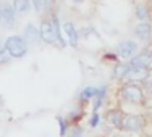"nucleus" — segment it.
<instances>
[{
	"mask_svg": "<svg viewBox=\"0 0 152 137\" xmlns=\"http://www.w3.org/2000/svg\"><path fill=\"white\" fill-rule=\"evenodd\" d=\"M117 97L120 100V103L129 107H142L146 105L147 99H149L144 86L136 84V82H123V84H120L117 91Z\"/></svg>",
	"mask_w": 152,
	"mask_h": 137,
	"instance_id": "nucleus-1",
	"label": "nucleus"
},
{
	"mask_svg": "<svg viewBox=\"0 0 152 137\" xmlns=\"http://www.w3.org/2000/svg\"><path fill=\"white\" fill-rule=\"evenodd\" d=\"M3 45H5L7 52L10 53V57L15 60L24 58L28 55V50H29V45L26 44V41L23 39L21 34H10L3 41Z\"/></svg>",
	"mask_w": 152,
	"mask_h": 137,
	"instance_id": "nucleus-2",
	"label": "nucleus"
},
{
	"mask_svg": "<svg viewBox=\"0 0 152 137\" xmlns=\"http://www.w3.org/2000/svg\"><path fill=\"white\" fill-rule=\"evenodd\" d=\"M146 126V116L139 113H126L123 118V124H121V132L126 134H136L141 132Z\"/></svg>",
	"mask_w": 152,
	"mask_h": 137,
	"instance_id": "nucleus-3",
	"label": "nucleus"
},
{
	"mask_svg": "<svg viewBox=\"0 0 152 137\" xmlns=\"http://www.w3.org/2000/svg\"><path fill=\"white\" fill-rule=\"evenodd\" d=\"M139 50H141V45L134 39H125V41L118 42L117 47H115V53L118 55V58L121 61L131 60L134 55L139 53Z\"/></svg>",
	"mask_w": 152,
	"mask_h": 137,
	"instance_id": "nucleus-4",
	"label": "nucleus"
},
{
	"mask_svg": "<svg viewBox=\"0 0 152 137\" xmlns=\"http://www.w3.org/2000/svg\"><path fill=\"white\" fill-rule=\"evenodd\" d=\"M18 13L10 2H0V26L5 29H15L18 24Z\"/></svg>",
	"mask_w": 152,
	"mask_h": 137,
	"instance_id": "nucleus-5",
	"label": "nucleus"
},
{
	"mask_svg": "<svg viewBox=\"0 0 152 137\" xmlns=\"http://www.w3.org/2000/svg\"><path fill=\"white\" fill-rule=\"evenodd\" d=\"M125 111L120 105H115V107H110L105 110V113L102 115L105 124L108 126L110 129H115V131H121V124H123V118H125Z\"/></svg>",
	"mask_w": 152,
	"mask_h": 137,
	"instance_id": "nucleus-6",
	"label": "nucleus"
},
{
	"mask_svg": "<svg viewBox=\"0 0 152 137\" xmlns=\"http://www.w3.org/2000/svg\"><path fill=\"white\" fill-rule=\"evenodd\" d=\"M39 34H41V42L45 45H55V32L50 18H41L39 21Z\"/></svg>",
	"mask_w": 152,
	"mask_h": 137,
	"instance_id": "nucleus-7",
	"label": "nucleus"
},
{
	"mask_svg": "<svg viewBox=\"0 0 152 137\" xmlns=\"http://www.w3.org/2000/svg\"><path fill=\"white\" fill-rule=\"evenodd\" d=\"M61 29H63V36L65 39H66L68 45L73 47V49H78L79 47V29L76 28L75 23H71V21H65L63 24H61Z\"/></svg>",
	"mask_w": 152,
	"mask_h": 137,
	"instance_id": "nucleus-8",
	"label": "nucleus"
},
{
	"mask_svg": "<svg viewBox=\"0 0 152 137\" xmlns=\"http://www.w3.org/2000/svg\"><path fill=\"white\" fill-rule=\"evenodd\" d=\"M133 36L137 42L142 44L152 42V23H136L133 28Z\"/></svg>",
	"mask_w": 152,
	"mask_h": 137,
	"instance_id": "nucleus-9",
	"label": "nucleus"
},
{
	"mask_svg": "<svg viewBox=\"0 0 152 137\" xmlns=\"http://www.w3.org/2000/svg\"><path fill=\"white\" fill-rule=\"evenodd\" d=\"M23 39L26 41V44L29 47H37L41 44V34H39V28L34 23H26L23 28Z\"/></svg>",
	"mask_w": 152,
	"mask_h": 137,
	"instance_id": "nucleus-10",
	"label": "nucleus"
},
{
	"mask_svg": "<svg viewBox=\"0 0 152 137\" xmlns=\"http://www.w3.org/2000/svg\"><path fill=\"white\" fill-rule=\"evenodd\" d=\"M107 97H108V84L97 86V94H96V97H94L92 102H91V111L99 113V111L105 107Z\"/></svg>",
	"mask_w": 152,
	"mask_h": 137,
	"instance_id": "nucleus-11",
	"label": "nucleus"
},
{
	"mask_svg": "<svg viewBox=\"0 0 152 137\" xmlns=\"http://www.w3.org/2000/svg\"><path fill=\"white\" fill-rule=\"evenodd\" d=\"M128 74H129V66H128L126 61H118V63H115L113 68H112V79H113L115 82H118V84L126 82Z\"/></svg>",
	"mask_w": 152,
	"mask_h": 137,
	"instance_id": "nucleus-12",
	"label": "nucleus"
},
{
	"mask_svg": "<svg viewBox=\"0 0 152 137\" xmlns=\"http://www.w3.org/2000/svg\"><path fill=\"white\" fill-rule=\"evenodd\" d=\"M134 18L137 20V23H152V13L146 2L134 3Z\"/></svg>",
	"mask_w": 152,
	"mask_h": 137,
	"instance_id": "nucleus-13",
	"label": "nucleus"
},
{
	"mask_svg": "<svg viewBox=\"0 0 152 137\" xmlns=\"http://www.w3.org/2000/svg\"><path fill=\"white\" fill-rule=\"evenodd\" d=\"M96 94H97V86L89 84V86H86V87H83L81 92L78 94V105L83 107V108L91 105V102H92L94 97H96Z\"/></svg>",
	"mask_w": 152,
	"mask_h": 137,
	"instance_id": "nucleus-14",
	"label": "nucleus"
},
{
	"mask_svg": "<svg viewBox=\"0 0 152 137\" xmlns=\"http://www.w3.org/2000/svg\"><path fill=\"white\" fill-rule=\"evenodd\" d=\"M50 21H52V26H53V32H55V45H58L60 49H65L68 47V42L63 36V29H61V23H60V18L57 13H53L50 16Z\"/></svg>",
	"mask_w": 152,
	"mask_h": 137,
	"instance_id": "nucleus-15",
	"label": "nucleus"
},
{
	"mask_svg": "<svg viewBox=\"0 0 152 137\" xmlns=\"http://www.w3.org/2000/svg\"><path fill=\"white\" fill-rule=\"evenodd\" d=\"M12 5H13V8H15V12L18 15H28L32 10L31 0H13Z\"/></svg>",
	"mask_w": 152,
	"mask_h": 137,
	"instance_id": "nucleus-16",
	"label": "nucleus"
},
{
	"mask_svg": "<svg viewBox=\"0 0 152 137\" xmlns=\"http://www.w3.org/2000/svg\"><path fill=\"white\" fill-rule=\"evenodd\" d=\"M102 115L100 113H96V111H91L88 116V128L89 129H97L100 124H102Z\"/></svg>",
	"mask_w": 152,
	"mask_h": 137,
	"instance_id": "nucleus-17",
	"label": "nucleus"
},
{
	"mask_svg": "<svg viewBox=\"0 0 152 137\" xmlns=\"http://www.w3.org/2000/svg\"><path fill=\"white\" fill-rule=\"evenodd\" d=\"M57 123H58V136L60 137H66L71 123L68 121L66 116H57Z\"/></svg>",
	"mask_w": 152,
	"mask_h": 137,
	"instance_id": "nucleus-18",
	"label": "nucleus"
},
{
	"mask_svg": "<svg viewBox=\"0 0 152 137\" xmlns=\"http://www.w3.org/2000/svg\"><path fill=\"white\" fill-rule=\"evenodd\" d=\"M83 115H84V108L83 107H76V108H73V110L70 111V115H68V121L71 123V124H76V123H79L81 121V118H83Z\"/></svg>",
	"mask_w": 152,
	"mask_h": 137,
	"instance_id": "nucleus-19",
	"label": "nucleus"
},
{
	"mask_svg": "<svg viewBox=\"0 0 152 137\" xmlns=\"http://www.w3.org/2000/svg\"><path fill=\"white\" fill-rule=\"evenodd\" d=\"M53 13H55V0H44L41 15L44 16V18H50Z\"/></svg>",
	"mask_w": 152,
	"mask_h": 137,
	"instance_id": "nucleus-20",
	"label": "nucleus"
},
{
	"mask_svg": "<svg viewBox=\"0 0 152 137\" xmlns=\"http://www.w3.org/2000/svg\"><path fill=\"white\" fill-rule=\"evenodd\" d=\"M66 137H84V129L79 123L76 124H70V129H68Z\"/></svg>",
	"mask_w": 152,
	"mask_h": 137,
	"instance_id": "nucleus-21",
	"label": "nucleus"
},
{
	"mask_svg": "<svg viewBox=\"0 0 152 137\" xmlns=\"http://www.w3.org/2000/svg\"><path fill=\"white\" fill-rule=\"evenodd\" d=\"M12 60H13V58L10 57V53L7 52L5 45L0 44V66H7V65H8Z\"/></svg>",
	"mask_w": 152,
	"mask_h": 137,
	"instance_id": "nucleus-22",
	"label": "nucleus"
},
{
	"mask_svg": "<svg viewBox=\"0 0 152 137\" xmlns=\"http://www.w3.org/2000/svg\"><path fill=\"white\" fill-rule=\"evenodd\" d=\"M102 60L104 61H110V63H113V65L118 63V61H121L120 58H118V55L115 53V50H112V52H105L102 55Z\"/></svg>",
	"mask_w": 152,
	"mask_h": 137,
	"instance_id": "nucleus-23",
	"label": "nucleus"
},
{
	"mask_svg": "<svg viewBox=\"0 0 152 137\" xmlns=\"http://www.w3.org/2000/svg\"><path fill=\"white\" fill-rule=\"evenodd\" d=\"M42 3H44V0H31L32 10H34L36 13H39V15L42 13Z\"/></svg>",
	"mask_w": 152,
	"mask_h": 137,
	"instance_id": "nucleus-24",
	"label": "nucleus"
},
{
	"mask_svg": "<svg viewBox=\"0 0 152 137\" xmlns=\"http://www.w3.org/2000/svg\"><path fill=\"white\" fill-rule=\"evenodd\" d=\"M144 86V89H146V92H147V95L152 97V78L149 79V81L146 82V84H142Z\"/></svg>",
	"mask_w": 152,
	"mask_h": 137,
	"instance_id": "nucleus-25",
	"label": "nucleus"
},
{
	"mask_svg": "<svg viewBox=\"0 0 152 137\" xmlns=\"http://www.w3.org/2000/svg\"><path fill=\"white\" fill-rule=\"evenodd\" d=\"M71 3H75V5H81V3H84L86 0H70Z\"/></svg>",
	"mask_w": 152,
	"mask_h": 137,
	"instance_id": "nucleus-26",
	"label": "nucleus"
},
{
	"mask_svg": "<svg viewBox=\"0 0 152 137\" xmlns=\"http://www.w3.org/2000/svg\"><path fill=\"white\" fill-rule=\"evenodd\" d=\"M113 137H118V136H113Z\"/></svg>",
	"mask_w": 152,
	"mask_h": 137,
	"instance_id": "nucleus-27",
	"label": "nucleus"
}]
</instances>
